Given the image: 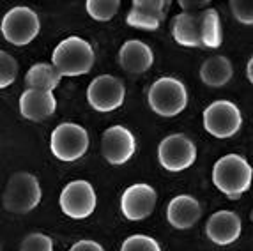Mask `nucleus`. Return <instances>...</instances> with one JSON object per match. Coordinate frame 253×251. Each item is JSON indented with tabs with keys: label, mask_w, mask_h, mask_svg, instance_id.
Masks as SVG:
<instances>
[{
	"label": "nucleus",
	"mask_w": 253,
	"mask_h": 251,
	"mask_svg": "<svg viewBox=\"0 0 253 251\" xmlns=\"http://www.w3.org/2000/svg\"><path fill=\"white\" fill-rule=\"evenodd\" d=\"M253 168L243 156L227 154L212 167V182L230 200L239 198L252 186Z\"/></svg>",
	"instance_id": "nucleus-1"
},
{
	"label": "nucleus",
	"mask_w": 253,
	"mask_h": 251,
	"mask_svg": "<svg viewBox=\"0 0 253 251\" xmlns=\"http://www.w3.org/2000/svg\"><path fill=\"white\" fill-rule=\"evenodd\" d=\"M96 55L89 42L78 36H69L55 46L51 64L62 76H82L92 69Z\"/></svg>",
	"instance_id": "nucleus-2"
},
{
	"label": "nucleus",
	"mask_w": 253,
	"mask_h": 251,
	"mask_svg": "<svg viewBox=\"0 0 253 251\" xmlns=\"http://www.w3.org/2000/svg\"><path fill=\"white\" fill-rule=\"evenodd\" d=\"M147 101L154 113L161 117H175L188 105V90L181 80L161 76L149 88Z\"/></svg>",
	"instance_id": "nucleus-3"
},
{
	"label": "nucleus",
	"mask_w": 253,
	"mask_h": 251,
	"mask_svg": "<svg viewBox=\"0 0 253 251\" xmlns=\"http://www.w3.org/2000/svg\"><path fill=\"white\" fill-rule=\"evenodd\" d=\"M41 198L42 189L36 175L29 172H16L9 179L2 200L9 212L27 214L38 207Z\"/></svg>",
	"instance_id": "nucleus-4"
},
{
	"label": "nucleus",
	"mask_w": 253,
	"mask_h": 251,
	"mask_svg": "<svg viewBox=\"0 0 253 251\" xmlns=\"http://www.w3.org/2000/svg\"><path fill=\"white\" fill-rule=\"evenodd\" d=\"M2 36L14 46H25L38 38L41 30V21L36 11L27 5H16L9 9L2 18Z\"/></svg>",
	"instance_id": "nucleus-5"
},
{
	"label": "nucleus",
	"mask_w": 253,
	"mask_h": 251,
	"mask_svg": "<svg viewBox=\"0 0 253 251\" xmlns=\"http://www.w3.org/2000/svg\"><path fill=\"white\" fill-rule=\"evenodd\" d=\"M50 149L60 161L71 163L80 159L89 149V133L75 122H62L51 131Z\"/></svg>",
	"instance_id": "nucleus-6"
},
{
	"label": "nucleus",
	"mask_w": 253,
	"mask_h": 251,
	"mask_svg": "<svg viewBox=\"0 0 253 251\" xmlns=\"http://www.w3.org/2000/svg\"><path fill=\"white\" fill-rule=\"evenodd\" d=\"M243 115L232 101H214L204 110V127L214 138H230L241 129Z\"/></svg>",
	"instance_id": "nucleus-7"
},
{
	"label": "nucleus",
	"mask_w": 253,
	"mask_h": 251,
	"mask_svg": "<svg viewBox=\"0 0 253 251\" xmlns=\"http://www.w3.org/2000/svg\"><path fill=\"white\" fill-rule=\"evenodd\" d=\"M160 165L169 172H182L190 168L197 159V145L182 133L169 134L158 147Z\"/></svg>",
	"instance_id": "nucleus-8"
},
{
	"label": "nucleus",
	"mask_w": 253,
	"mask_h": 251,
	"mask_svg": "<svg viewBox=\"0 0 253 251\" xmlns=\"http://www.w3.org/2000/svg\"><path fill=\"white\" fill-rule=\"evenodd\" d=\"M60 209L71 219H85L96 210L97 195L87 180H73L62 189L59 198Z\"/></svg>",
	"instance_id": "nucleus-9"
},
{
	"label": "nucleus",
	"mask_w": 253,
	"mask_h": 251,
	"mask_svg": "<svg viewBox=\"0 0 253 251\" xmlns=\"http://www.w3.org/2000/svg\"><path fill=\"white\" fill-rule=\"evenodd\" d=\"M124 99H126V87L123 80H119L117 76H97L87 88V101L97 112H114L123 106Z\"/></svg>",
	"instance_id": "nucleus-10"
},
{
	"label": "nucleus",
	"mask_w": 253,
	"mask_h": 251,
	"mask_svg": "<svg viewBox=\"0 0 253 251\" xmlns=\"http://www.w3.org/2000/svg\"><path fill=\"white\" fill-rule=\"evenodd\" d=\"M136 151V140L124 126H112L101 136L103 158L112 167H121L127 163Z\"/></svg>",
	"instance_id": "nucleus-11"
},
{
	"label": "nucleus",
	"mask_w": 253,
	"mask_h": 251,
	"mask_svg": "<svg viewBox=\"0 0 253 251\" xmlns=\"http://www.w3.org/2000/svg\"><path fill=\"white\" fill-rule=\"evenodd\" d=\"M156 205V189L149 184H133L121 197V210L129 221L149 218Z\"/></svg>",
	"instance_id": "nucleus-12"
},
{
	"label": "nucleus",
	"mask_w": 253,
	"mask_h": 251,
	"mask_svg": "<svg viewBox=\"0 0 253 251\" xmlns=\"http://www.w3.org/2000/svg\"><path fill=\"white\" fill-rule=\"evenodd\" d=\"M169 2L165 0H135L131 4L126 23L133 29L140 30H158L165 21Z\"/></svg>",
	"instance_id": "nucleus-13"
},
{
	"label": "nucleus",
	"mask_w": 253,
	"mask_h": 251,
	"mask_svg": "<svg viewBox=\"0 0 253 251\" xmlns=\"http://www.w3.org/2000/svg\"><path fill=\"white\" fill-rule=\"evenodd\" d=\"M206 234L218 246H228L239 239L241 218L234 210H218L207 219Z\"/></svg>",
	"instance_id": "nucleus-14"
},
{
	"label": "nucleus",
	"mask_w": 253,
	"mask_h": 251,
	"mask_svg": "<svg viewBox=\"0 0 253 251\" xmlns=\"http://www.w3.org/2000/svg\"><path fill=\"white\" fill-rule=\"evenodd\" d=\"M55 110H57V99H55L53 92L25 88L20 96V113L27 121H46L53 115Z\"/></svg>",
	"instance_id": "nucleus-15"
},
{
	"label": "nucleus",
	"mask_w": 253,
	"mask_h": 251,
	"mask_svg": "<svg viewBox=\"0 0 253 251\" xmlns=\"http://www.w3.org/2000/svg\"><path fill=\"white\" fill-rule=\"evenodd\" d=\"M202 216V207L191 195H177L167 205V219L177 230H188Z\"/></svg>",
	"instance_id": "nucleus-16"
},
{
	"label": "nucleus",
	"mask_w": 253,
	"mask_h": 251,
	"mask_svg": "<svg viewBox=\"0 0 253 251\" xmlns=\"http://www.w3.org/2000/svg\"><path fill=\"white\" fill-rule=\"evenodd\" d=\"M119 62L131 75H142L154 64V53L151 46L138 39H129L119 50Z\"/></svg>",
	"instance_id": "nucleus-17"
},
{
	"label": "nucleus",
	"mask_w": 253,
	"mask_h": 251,
	"mask_svg": "<svg viewBox=\"0 0 253 251\" xmlns=\"http://www.w3.org/2000/svg\"><path fill=\"white\" fill-rule=\"evenodd\" d=\"M172 36L177 44L186 48L202 46L200 13H179L172 21Z\"/></svg>",
	"instance_id": "nucleus-18"
},
{
	"label": "nucleus",
	"mask_w": 253,
	"mask_h": 251,
	"mask_svg": "<svg viewBox=\"0 0 253 251\" xmlns=\"http://www.w3.org/2000/svg\"><path fill=\"white\" fill-rule=\"evenodd\" d=\"M234 75L232 62L225 55H212L200 66V80L209 87H223Z\"/></svg>",
	"instance_id": "nucleus-19"
},
{
	"label": "nucleus",
	"mask_w": 253,
	"mask_h": 251,
	"mask_svg": "<svg viewBox=\"0 0 253 251\" xmlns=\"http://www.w3.org/2000/svg\"><path fill=\"white\" fill-rule=\"evenodd\" d=\"M62 75L55 69L53 64L38 62L30 67L25 75V85L27 88H38L44 92H53L59 87Z\"/></svg>",
	"instance_id": "nucleus-20"
},
{
	"label": "nucleus",
	"mask_w": 253,
	"mask_h": 251,
	"mask_svg": "<svg viewBox=\"0 0 253 251\" xmlns=\"http://www.w3.org/2000/svg\"><path fill=\"white\" fill-rule=\"evenodd\" d=\"M200 36L204 48H219L223 42L221 21L216 9L207 7L200 13Z\"/></svg>",
	"instance_id": "nucleus-21"
},
{
	"label": "nucleus",
	"mask_w": 253,
	"mask_h": 251,
	"mask_svg": "<svg viewBox=\"0 0 253 251\" xmlns=\"http://www.w3.org/2000/svg\"><path fill=\"white\" fill-rule=\"evenodd\" d=\"M121 2L119 0H87L85 9L90 18L96 21H108L119 13Z\"/></svg>",
	"instance_id": "nucleus-22"
},
{
	"label": "nucleus",
	"mask_w": 253,
	"mask_h": 251,
	"mask_svg": "<svg viewBox=\"0 0 253 251\" xmlns=\"http://www.w3.org/2000/svg\"><path fill=\"white\" fill-rule=\"evenodd\" d=\"M121 251H161L160 244L154 237L144 234H135L127 237L121 246Z\"/></svg>",
	"instance_id": "nucleus-23"
},
{
	"label": "nucleus",
	"mask_w": 253,
	"mask_h": 251,
	"mask_svg": "<svg viewBox=\"0 0 253 251\" xmlns=\"http://www.w3.org/2000/svg\"><path fill=\"white\" fill-rule=\"evenodd\" d=\"M18 76V62L7 51H0V87L5 88Z\"/></svg>",
	"instance_id": "nucleus-24"
},
{
	"label": "nucleus",
	"mask_w": 253,
	"mask_h": 251,
	"mask_svg": "<svg viewBox=\"0 0 253 251\" xmlns=\"http://www.w3.org/2000/svg\"><path fill=\"white\" fill-rule=\"evenodd\" d=\"M20 251H53V239L41 232L29 234L21 241Z\"/></svg>",
	"instance_id": "nucleus-25"
},
{
	"label": "nucleus",
	"mask_w": 253,
	"mask_h": 251,
	"mask_svg": "<svg viewBox=\"0 0 253 251\" xmlns=\"http://www.w3.org/2000/svg\"><path fill=\"white\" fill-rule=\"evenodd\" d=\"M232 14L243 25H253V0H232Z\"/></svg>",
	"instance_id": "nucleus-26"
},
{
	"label": "nucleus",
	"mask_w": 253,
	"mask_h": 251,
	"mask_svg": "<svg viewBox=\"0 0 253 251\" xmlns=\"http://www.w3.org/2000/svg\"><path fill=\"white\" fill-rule=\"evenodd\" d=\"M69 251H105L103 246L96 241H89V239H85V241H78L71 246Z\"/></svg>",
	"instance_id": "nucleus-27"
},
{
	"label": "nucleus",
	"mask_w": 253,
	"mask_h": 251,
	"mask_svg": "<svg viewBox=\"0 0 253 251\" xmlns=\"http://www.w3.org/2000/svg\"><path fill=\"white\" fill-rule=\"evenodd\" d=\"M179 5L182 7V11L184 13H202L204 9L202 7H206L207 9V5H209V2H179Z\"/></svg>",
	"instance_id": "nucleus-28"
},
{
	"label": "nucleus",
	"mask_w": 253,
	"mask_h": 251,
	"mask_svg": "<svg viewBox=\"0 0 253 251\" xmlns=\"http://www.w3.org/2000/svg\"><path fill=\"white\" fill-rule=\"evenodd\" d=\"M246 75H248V80L253 84V57L248 60V66H246Z\"/></svg>",
	"instance_id": "nucleus-29"
},
{
	"label": "nucleus",
	"mask_w": 253,
	"mask_h": 251,
	"mask_svg": "<svg viewBox=\"0 0 253 251\" xmlns=\"http://www.w3.org/2000/svg\"><path fill=\"white\" fill-rule=\"evenodd\" d=\"M252 218H253V214H252Z\"/></svg>",
	"instance_id": "nucleus-30"
}]
</instances>
